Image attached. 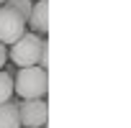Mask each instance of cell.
Masks as SVG:
<instances>
[{
	"instance_id": "ba28073f",
	"label": "cell",
	"mask_w": 131,
	"mask_h": 128,
	"mask_svg": "<svg viewBox=\"0 0 131 128\" xmlns=\"http://www.w3.org/2000/svg\"><path fill=\"white\" fill-rule=\"evenodd\" d=\"M5 5H8V8H13L16 13H21L23 18H28V13H31V8H34L31 0H5Z\"/></svg>"
},
{
	"instance_id": "3957f363",
	"label": "cell",
	"mask_w": 131,
	"mask_h": 128,
	"mask_svg": "<svg viewBox=\"0 0 131 128\" xmlns=\"http://www.w3.org/2000/svg\"><path fill=\"white\" fill-rule=\"evenodd\" d=\"M26 28L28 26H26V18L21 13H16L8 5H0V44H3V46L16 44L26 33Z\"/></svg>"
},
{
	"instance_id": "5b68a950",
	"label": "cell",
	"mask_w": 131,
	"mask_h": 128,
	"mask_svg": "<svg viewBox=\"0 0 131 128\" xmlns=\"http://www.w3.org/2000/svg\"><path fill=\"white\" fill-rule=\"evenodd\" d=\"M26 26H31V31L36 36H46L49 31V3L46 0H36L28 18H26Z\"/></svg>"
},
{
	"instance_id": "8992f818",
	"label": "cell",
	"mask_w": 131,
	"mask_h": 128,
	"mask_svg": "<svg viewBox=\"0 0 131 128\" xmlns=\"http://www.w3.org/2000/svg\"><path fill=\"white\" fill-rule=\"evenodd\" d=\"M0 128H21L18 118V103H3L0 105Z\"/></svg>"
},
{
	"instance_id": "52a82bcc",
	"label": "cell",
	"mask_w": 131,
	"mask_h": 128,
	"mask_svg": "<svg viewBox=\"0 0 131 128\" xmlns=\"http://www.w3.org/2000/svg\"><path fill=\"white\" fill-rule=\"evenodd\" d=\"M10 97H13V74L0 72V105L10 103Z\"/></svg>"
},
{
	"instance_id": "6da1fadb",
	"label": "cell",
	"mask_w": 131,
	"mask_h": 128,
	"mask_svg": "<svg viewBox=\"0 0 131 128\" xmlns=\"http://www.w3.org/2000/svg\"><path fill=\"white\" fill-rule=\"evenodd\" d=\"M13 92L21 100H46L49 74L41 67H23L13 74Z\"/></svg>"
},
{
	"instance_id": "7a4b0ae2",
	"label": "cell",
	"mask_w": 131,
	"mask_h": 128,
	"mask_svg": "<svg viewBox=\"0 0 131 128\" xmlns=\"http://www.w3.org/2000/svg\"><path fill=\"white\" fill-rule=\"evenodd\" d=\"M46 46V39L44 36H36L34 31H26L16 44H10V61L16 64L18 69L23 67H39V59H41V51Z\"/></svg>"
},
{
	"instance_id": "30bf717a",
	"label": "cell",
	"mask_w": 131,
	"mask_h": 128,
	"mask_svg": "<svg viewBox=\"0 0 131 128\" xmlns=\"http://www.w3.org/2000/svg\"><path fill=\"white\" fill-rule=\"evenodd\" d=\"M0 5H5V0H0Z\"/></svg>"
},
{
	"instance_id": "9c48e42d",
	"label": "cell",
	"mask_w": 131,
	"mask_h": 128,
	"mask_svg": "<svg viewBox=\"0 0 131 128\" xmlns=\"http://www.w3.org/2000/svg\"><path fill=\"white\" fill-rule=\"evenodd\" d=\"M5 61H8V46H3V44H0V72H3Z\"/></svg>"
},
{
	"instance_id": "277c9868",
	"label": "cell",
	"mask_w": 131,
	"mask_h": 128,
	"mask_svg": "<svg viewBox=\"0 0 131 128\" xmlns=\"http://www.w3.org/2000/svg\"><path fill=\"white\" fill-rule=\"evenodd\" d=\"M18 118H21V128H44L49 118L46 100H21Z\"/></svg>"
}]
</instances>
